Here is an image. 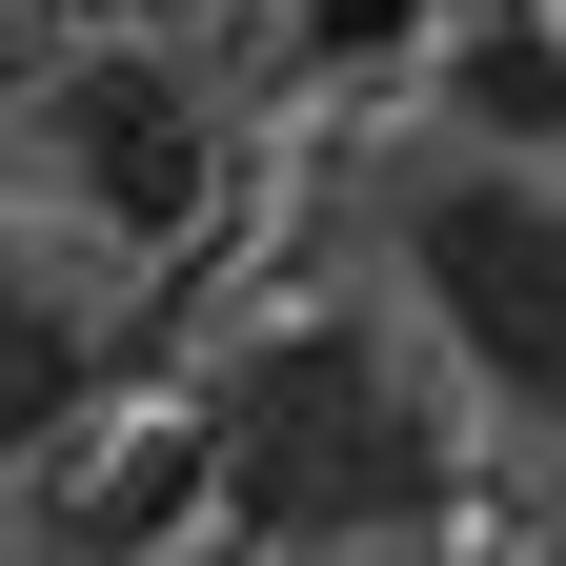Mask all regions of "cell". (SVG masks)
Listing matches in <instances>:
<instances>
[{"label": "cell", "instance_id": "5", "mask_svg": "<svg viewBox=\"0 0 566 566\" xmlns=\"http://www.w3.org/2000/svg\"><path fill=\"white\" fill-rule=\"evenodd\" d=\"M82 405H102V304L41 243H0V465H41Z\"/></svg>", "mask_w": 566, "mask_h": 566}, {"label": "cell", "instance_id": "2", "mask_svg": "<svg viewBox=\"0 0 566 566\" xmlns=\"http://www.w3.org/2000/svg\"><path fill=\"white\" fill-rule=\"evenodd\" d=\"M405 283H424V324H446V365L506 424L566 446V182L546 163H446L405 202Z\"/></svg>", "mask_w": 566, "mask_h": 566}, {"label": "cell", "instance_id": "7", "mask_svg": "<svg viewBox=\"0 0 566 566\" xmlns=\"http://www.w3.org/2000/svg\"><path fill=\"white\" fill-rule=\"evenodd\" d=\"M405 41H424V0H283V61H324V82H365Z\"/></svg>", "mask_w": 566, "mask_h": 566}, {"label": "cell", "instance_id": "3", "mask_svg": "<svg viewBox=\"0 0 566 566\" xmlns=\"http://www.w3.org/2000/svg\"><path fill=\"white\" fill-rule=\"evenodd\" d=\"M21 163L61 182V223L122 243V263H163V243L223 223V122H202V82H182L163 41H82V61H41Z\"/></svg>", "mask_w": 566, "mask_h": 566}, {"label": "cell", "instance_id": "8", "mask_svg": "<svg viewBox=\"0 0 566 566\" xmlns=\"http://www.w3.org/2000/svg\"><path fill=\"white\" fill-rule=\"evenodd\" d=\"M0 566H21V526H0Z\"/></svg>", "mask_w": 566, "mask_h": 566}, {"label": "cell", "instance_id": "1", "mask_svg": "<svg viewBox=\"0 0 566 566\" xmlns=\"http://www.w3.org/2000/svg\"><path fill=\"white\" fill-rule=\"evenodd\" d=\"M182 424H202V526L263 546V566H385V546H424L465 506V446L424 405V365L385 324H344V304L243 324L182 385Z\"/></svg>", "mask_w": 566, "mask_h": 566}, {"label": "cell", "instance_id": "4", "mask_svg": "<svg viewBox=\"0 0 566 566\" xmlns=\"http://www.w3.org/2000/svg\"><path fill=\"white\" fill-rule=\"evenodd\" d=\"M0 526H21V566H163V546L202 526V424L102 385V405L41 446V485H21Z\"/></svg>", "mask_w": 566, "mask_h": 566}, {"label": "cell", "instance_id": "6", "mask_svg": "<svg viewBox=\"0 0 566 566\" xmlns=\"http://www.w3.org/2000/svg\"><path fill=\"white\" fill-rule=\"evenodd\" d=\"M446 82H465V122H485V142H566V21L526 0V21H485Z\"/></svg>", "mask_w": 566, "mask_h": 566}]
</instances>
